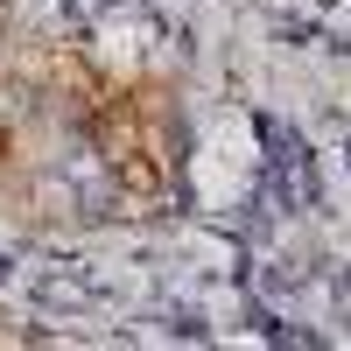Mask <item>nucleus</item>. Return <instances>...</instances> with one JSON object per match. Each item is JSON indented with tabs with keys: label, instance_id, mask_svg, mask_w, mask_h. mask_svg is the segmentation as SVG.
Masks as SVG:
<instances>
[{
	"label": "nucleus",
	"instance_id": "nucleus-1",
	"mask_svg": "<svg viewBox=\"0 0 351 351\" xmlns=\"http://www.w3.org/2000/svg\"><path fill=\"white\" fill-rule=\"evenodd\" d=\"M141 134H148V120H141V106L134 99H99L92 106V148L106 155V169L112 162H127V155H141Z\"/></svg>",
	"mask_w": 351,
	"mask_h": 351
},
{
	"label": "nucleus",
	"instance_id": "nucleus-2",
	"mask_svg": "<svg viewBox=\"0 0 351 351\" xmlns=\"http://www.w3.org/2000/svg\"><path fill=\"white\" fill-rule=\"evenodd\" d=\"M112 183H120V204H127V218H155L162 211V162L141 148V155H127V162H112Z\"/></svg>",
	"mask_w": 351,
	"mask_h": 351
},
{
	"label": "nucleus",
	"instance_id": "nucleus-3",
	"mask_svg": "<svg viewBox=\"0 0 351 351\" xmlns=\"http://www.w3.org/2000/svg\"><path fill=\"white\" fill-rule=\"evenodd\" d=\"M0 43H8V0H0Z\"/></svg>",
	"mask_w": 351,
	"mask_h": 351
}]
</instances>
